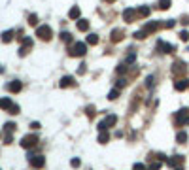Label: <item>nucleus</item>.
Masks as SVG:
<instances>
[{"instance_id":"obj_14","label":"nucleus","mask_w":189,"mask_h":170,"mask_svg":"<svg viewBox=\"0 0 189 170\" xmlns=\"http://www.w3.org/2000/svg\"><path fill=\"white\" fill-rule=\"evenodd\" d=\"M123 36H125V30H123V28H114V30H112V34H110V40L117 43V42L123 40Z\"/></svg>"},{"instance_id":"obj_41","label":"nucleus","mask_w":189,"mask_h":170,"mask_svg":"<svg viewBox=\"0 0 189 170\" xmlns=\"http://www.w3.org/2000/svg\"><path fill=\"white\" fill-rule=\"evenodd\" d=\"M182 23H183V25H189V15H183V17H182Z\"/></svg>"},{"instance_id":"obj_18","label":"nucleus","mask_w":189,"mask_h":170,"mask_svg":"<svg viewBox=\"0 0 189 170\" xmlns=\"http://www.w3.org/2000/svg\"><path fill=\"white\" fill-rule=\"evenodd\" d=\"M77 30L87 32V30H89V21H87V19H80V21H77Z\"/></svg>"},{"instance_id":"obj_35","label":"nucleus","mask_w":189,"mask_h":170,"mask_svg":"<svg viewBox=\"0 0 189 170\" xmlns=\"http://www.w3.org/2000/svg\"><path fill=\"white\" fill-rule=\"evenodd\" d=\"M8 111H9V113H13V115H15V113H19V106H17V104H13V106L9 108Z\"/></svg>"},{"instance_id":"obj_16","label":"nucleus","mask_w":189,"mask_h":170,"mask_svg":"<svg viewBox=\"0 0 189 170\" xmlns=\"http://www.w3.org/2000/svg\"><path fill=\"white\" fill-rule=\"evenodd\" d=\"M21 87H23V85H21V81H17V79H15V81H12V83L8 85V91H9V93H19Z\"/></svg>"},{"instance_id":"obj_21","label":"nucleus","mask_w":189,"mask_h":170,"mask_svg":"<svg viewBox=\"0 0 189 170\" xmlns=\"http://www.w3.org/2000/svg\"><path fill=\"white\" fill-rule=\"evenodd\" d=\"M61 40H62L64 43H70V45L74 43V42H72V34H70V32H61Z\"/></svg>"},{"instance_id":"obj_34","label":"nucleus","mask_w":189,"mask_h":170,"mask_svg":"<svg viewBox=\"0 0 189 170\" xmlns=\"http://www.w3.org/2000/svg\"><path fill=\"white\" fill-rule=\"evenodd\" d=\"M153 76H148V79H146V85H148V89H153Z\"/></svg>"},{"instance_id":"obj_29","label":"nucleus","mask_w":189,"mask_h":170,"mask_svg":"<svg viewBox=\"0 0 189 170\" xmlns=\"http://www.w3.org/2000/svg\"><path fill=\"white\" fill-rule=\"evenodd\" d=\"M4 130H6V132H13V130H15V123H6V125H4Z\"/></svg>"},{"instance_id":"obj_20","label":"nucleus","mask_w":189,"mask_h":170,"mask_svg":"<svg viewBox=\"0 0 189 170\" xmlns=\"http://www.w3.org/2000/svg\"><path fill=\"white\" fill-rule=\"evenodd\" d=\"M80 13H81V11H80V8H77V6H74V8L68 11V17H70V19H80Z\"/></svg>"},{"instance_id":"obj_39","label":"nucleus","mask_w":189,"mask_h":170,"mask_svg":"<svg viewBox=\"0 0 189 170\" xmlns=\"http://www.w3.org/2000/svg\"><path fill=\"white\" fill-rule=\"evenodd\" d=\"M159 168H161V161H159V163H153L148 170H159Z\"/></svg>"},{"instance_id":"obj_30","label":"nucleus","mask_w":189,"mask_h":170,"mask_svg":"<svg viewBox=\"0 0 189 170\" xmlns=\"http://www.w3.org/2000/svg\"><path fill=\"white\" fill-rule=\"evenodd\" d=\"M178 36H180L182 42H187V40H189V32H187V30H182L180 34H178Z\"/></svg>"},{"instance_id":"obj_6","label":"nucleus","mask_w":189,"mask_h":170,"mask_svg":"<svg viewBox=\"0 0 189 170\" xmlns=\"http://www.w3.org/2000/svg\"><path fill=\"white\" fill-rule=\"evenodd\" d=\"M170 72H172V76H176V77H180V76H183V74L187 72V66H185V62H182V61H176Z\"/></svg>"},{"instance_id":"obj_26","label":"nucleus","mask_w":189,"mask_h":170,"mask_svg":"<svg viewBox=\"0 0 189 170\" xmlns=\"http://www.w3.org/2000/svg\"><path fill=\"white\" fill-rule=\"evenodd\" d=\"M85 113H87V117H95L96 108H95V106H87V108H85Z\"/></svg>"},{"instance_id":"obj_10","label":"nucleus","mask_w":189,"mask_h":170,"mask_svg":"<svg viewBox=\"0 0 189 170\" xmlns=\"http://www.w3.org/2000/svg\"><path fill=\"white\" fill-rule=\"evenodd\" d=\"M183 161H185L183 155H174V157H170V159H166V164L172 166V168H176V166H182Z\"/></svg>"},{"instance_id":"obj_17","label":"nucleus","mask_w":189,"mask_h":170,"mask_svg":"<svg viewBox=\"0 0 189 170\" xmlns=\"http://www.w3.org/2000/svg\"><path fill=\"white\" fill-rule=\"evenodd\" d=\"M136 15H138V17H148V15H149V8H148V6L136 8Z\"/></svg>"},{"instance_id":"obj_38","label":"nucleus","mask_w":189,"mask_h":170,"mask_svg":"<svg viewBox=\"0 0 189 170\" xmlns=\"http://www.w3.org/2000/svg\"><path fill=\"white\" fill-rule=\"evenodd\" d=\"M132 170H146V166H144L142 163H136L134 166H132Z\"/></svg>"},{"instance_id":"obj_24","label":"nucleus","mask_w":189,"mask_h":170,"mask_svg":"<svg viewBox=\"0 0 189 170\" xmlns=\"http://www.w3.org/2000/svg\"><path fill=\"white\" fill-rule=\"evenodd\" d=\"M119 91H121L119 87H115V89H112V91H110V93H108V98H110V100H115V98L119 96Z\"/></svg>"},{"instance_id":"obj_27","label":"nucleus","mask_w":189,"mask_h":170,"mask_svg":"<svg viewBox=\"0 0 189 170\" xmlns=\"http://www.w3.org/2000/svg\"><path fill=\"white\" fill-rule=\"evenodd\" d=\"M132 36H134L136 40H144V38H146V36H148V34H146V32H144V30H136L134 34H132Z\"/></svg>"},{"instance_id":"obj_46","label":"nucleus","mask_w":189,"mask_h":170,"mask_svg":"<svg viewBox=\"0 0 189 170\" xmlns=\"http://www.w3.org/2000/svg\"><path fill=\"white\" fill-rule=\"evenodd\" d=\"M2 72H4V68H2V66H0V74H2Z\"/></svg>"},{"instance_id":"obj_7","label":"nucleus","mask_w":189,"mask_h":170,"mask_svg":"<svg viewBox=\"0 0 189 170\" xmlns=\"http://www.w3.org/2000/svg\"><path fill=\"white\" fill-rule=\"evenodd\" d=\"M115 123H117V115H108L104 121L98 123V130H106L108 127H114Z\"/></svg>"},{"instance_id":"obj_25","label":"nucleus","mask_w":189,"mask_h":170,"mask_svg":"<svg viewBox=\"0 0 189 170\" xmlns=\"http://www.w3.org/2000/svg\"><path fill=\"white\" fill-rule=\"evenodd\" d=\"M87 43L96 45L98 43V36H96V34H89V36H87Z\"/></svg>"},{"instance_id":"obj_40","label":"nucleus","mask_w":189,"mask_h":170,"mask_svg":"<svg viewBox=\"0 0 189 170\" xmlns=\"http://www.w3.org/2000/svg\"><path fill=\"white\" fill-rule=\"evenodd\" d=\"M123 85H127V79H117V85H115V87H119V89H121Z\"/></svg>"},{"instance_id":"obj_31","label":"nucleus","mask_w":189,"mask_h":170,"mask_svg":"<svg viewBox=\"0 0 189 170\" xmlns=\"http://www.w3.org/2000/svg\"><path fill=\"white\" fill-rule=\"evenodd\" d=\"M127 66H129V64H125V62L119 64V66H117V74H125V72H127Z\"/></svg>"},{"instance_id":"obj_5","label":"nucleus","mask_w":189,"mask_h":170,"mask_svg":"<svg viewBox=\"0 0 189 170\" xmlns=\"http://www.w3.org/2000/svg\"><path fill=\"white\" fill-rule=\"evenodd\" d=\"M157 51H161V53H164V55H168V53H174V51H176V45H172V43H168V42L159 40V42H157Z\"/></svg>"},{"instance_id":"obj_4","label":"nucleus","mask_w":189,"mask_h":170,"mask_svg":"<svg viewBox=\"0 0 189 170\" xmlns=\"http://www.w3.org/2000/svg\"><path fill=\"white\" fill-rule=\"evenodd\" d=\"M38 144V136L36 134H27L23 140H21V145L25 147V149H30V147H34Z\"/></svg>"},{"instance_id":"obj_37","label":"nucleus","mask_w":189,"mask_h":170,"mask_svg":"<svg viewBox=\"0 0 189 170\" xmlns=\"http://www.w3.org/2000/svg\"><path fill=\"white\" fill-rule=\"evenodd\" d=\"M70 164H72L74 168H77V166L81 164V161H80V159H72V161H70Z\"/></svg>"},{"instance_id":"obj_43","label":"nucleus","mask_w":189,"mask_h":170,"mask_svg":"<svg viewBox=\"0 0 189 170\" xmlns=\"http://www.w3.org/2000/svg\"><path fill=\"white\" fill-rule=\"evenodd\" d=\"M30 127H32V129H40V123H38V121H34V123L30 125Z\"/></svg>"},{"instance_id":"obj_11","label":"nucleus","mask_w":189,"mask_h":170,"mask_svg":"<svg viewBox=\"0 0 189 170\" xmlns=\"http://www.w3.org/2000/svg\"><path fill=\"white\" fill-rule=\"evenodd\" d=\"M136 9H132V8H127L125 11H123V19H125V23H134L136 21Z\"/></svg>"},{"instance_id":"obj_15","label":"nucleus","mask_w":189,"mask_h":170,"mask_svg":"<svg viewBox=\"0 0 189 170\" xmlns=\"http://www.w3.org/2000/svg\"><path fill=\"white\" fill-rule=\"evenodd\" d=\"M62 89L64 87H74L76 85V81H74V77L72 76H64V77H61V83H59Z\"/></svg>"},{"instance_id":"obj_45","label":"nucleus","mask_w":189,"mask_h":170,"mask_svg":"<svg viewBox=\"0 0 189 170\" xmlns=\"http://www.w3.org/2000/svg\"><path fill=\"white\" fill-rule=\"evenodd\" d=\"M174 170H183V168H182V166H176V168H174Z\"/></svg>"},{"instance_id":"obj_44","label":"nucleus","mask_w":189,"mask_h":170,"mask_svg":"<svg viewBox=\"0 0 189 170\" xmlns=\"http://www.w3.org/2000/svg\"><path fill=\"white\" fill-rule=\"evenodd\" d=\"M104 2H108V4H112V2H115V0H104Z\"/></svg>"},{"instance_id":"obj_8","label":"nucleus","mask_w":189,"mask_h":170,"mask_svg":"<svg viewBox=\"0 0 189 170\" xmlns=\"http://www.w3.org/2000/svg\"><path fill=\"white\" fill-rule=\"evenodd\" d=\"M28 163L34 168H42L43 164H46V157H42V155H28Z\"/></svg>"},{"instance_id":"obj_28","label":"nucleus","mask_w":189,"mask_h":170,"mask_svg":"<svg viewBox=\"0 0 189 170\" xmlns=\"http://www.w3.org/2000/svg\"><path fill=\"white\" fill-rule=\"evenodd\" d=\"M159 8L161 9H168L170 8V0H159Z\"/></svg>"},{"instance_id":"obj_32","label":"nucleus","mask_w":189,"mask_h":170,"mask_svg":"<svg viewBox=\"0 0 189 170\" xmlns=\"http://www.w3.org/2000/svg\"><path fill=\"white\" fill-rule=\"evenodd\" d=\"M174 25H176V21H174V19H168V21H166V23H164L163 27H164V28H172Z\"/></svg>"},{"instance_id":"obj_22","label":"nucleus","mask_w":189,"mask_h":170,"mask_svg":"<svg viewBox=\"0 0 189 170\" xmlns=\"http://www.w3.org/2000/svg\"><path fill=\"white\" fill-rule=\"evenodd\" d=\"M176 142H178V144H185V142H187V132H183V130L178 132V134H176Z\"/></svg>"},{"instance_id":"obj_2","label":"nucleus","mask_w":189,"mask_h":170,"mask_svg":"<svg viewBox=\"0 0 189 170\" xmlns=\"http://www.w3.org/2000/svg\"><path fill=\"white\" fill-rule=\"evenodd\" d=\"M68 51H70V57H83L87 53V45L83 42H74Z\"/></svg>"},{"instance_id":"obj_19","label":"nucleus","mask_w":189,"mask_h":170,"mask_svg":"<svg viewBox=\"0 0 189 170\" xmlns=\"http://www.w3.org/2000/svg\"><path fill=\"white\" fill-rule=\"evenodd\" d=\"M98 142H100V144H108L110 142V132L100 130V134H98Z\"/></svg>"},{"instance_id":"obj_42","label":"nucleus","mask_w":189,"mask_h":170,"mask_svg":"<svg viewBox=\"0 0 189 170\" xmlns=\"http://www.w3.org/2000/svg\"><path fill=\"white\" fill-rule=\"evenodd\" d=\"M77 72H80V74H85V64H81L80 68H77Z\"/></svg>"},{"instance_id":"obj_23","label":"nucleus","mask_w":189,"mask_h":170,"mask_svg":"<svg viewBox=\"0 0 189 170\" xmlns=\"http://www.w3.org/2000/svg\"><path fill=\"white\" fill-rule=\"evenodd\" d=\"M12 40H13V30H6V32L2 34V42L8 43V42H12Z\"/></svg>"},{"instance_id":"obj_3","label":"nucleus","mask_w":189,"mask_h":170,"mask_svg":"<svg viewBox=\"0 0 189 170\" xmlns=\"http://www.w3.org/2000/svg\"><path fill=\"white\" fill-rule=\"evenodd\" d=\"M36 36H38L40 40H43V42H47V40H51V36H53V30H51L49 25H42V27H38V30H36Z\"/></svg>"},{"instance_id":"obj_13","label":"nucleus","mask_w":189,"mask_h":170,"mask_svg":"<svg viewBox=\"0 0 189 170\" xmlns=\"http://www.w3.org/2000/svg\"><path fill=\"white\" fill-rule=\"evenodd\" d=\"M174 89H176V91H185V89H189V79L178 77L176 81H174Z\"/></svg>"},{"instance_id":"obj_1","label":"nucleus","mask_w":189,"mask_h":170,"mask_svg":"<svg viewBox=\"0 0 189 170\" xmlns=\"http://www.w3.org/2000/svg\"><path fill=\"white\" fill-rule=\"evenodd\" d=\"M189 123V108H183V110H178L176 115H174V125L176 127H183V125Z\"/></svg>"},{"instance_id":"obj_36","label":"nucleus","mask_w":189,"mask_h":170,"mask_svg":"<svg viewBox=\"0 0 189 170\" xmlns=\"http://www.w3.org/2000/svg\"><path fill=\"white\" fill-rule=\"evenodd\" d=\"M36 23H38V17H36V15H30V17H28V25H36Z\"/></svg>"},{"instance_id":"obj_9","label":"nucleus","mask_w":189,"mask_h":170,"mask_svg":"<svg viewBox=\"0 0 189 170\" xmlns=\"http://www.w3.org/2000/svg\"><path fill=\"white\" fill-rule=\"evenodd\" d=\"M21 42H23V45L19 47V55H21V57H25V55L28 53V49L32 47V38L25 36V38H21Z\"/></svg>"},{"instance_id":"obj_33","label":"nucleus","mask_w":189,"mask_h":170,"mask_svg":"<svg viewBox=\"0 0 189 170\" xmlns=\"http://www.w3.org/2000/svg\"><path fill=\"white\" fill-rule=\"evenodd\" d=\"M134 59H136V55L134 53H130L127 59H125V64H130V62H134Z\"/></svg>"},{"instance_id":"obj_12","label":"nucleus","mask_w":189,"mask_h":170,"mask_svg":"<svg viewBox=\"0 0 189 170\" xmlns=\"http://www.w3.org/2000/svg\"><path fill=\"white\" fill-rule=\"evenodd\" d=\"M159 28H161V23H157V21H149V23H148V25L144 27L142 30L146 32V34H153V32H157Z\"/></svg>"}]
</instances>
